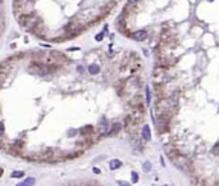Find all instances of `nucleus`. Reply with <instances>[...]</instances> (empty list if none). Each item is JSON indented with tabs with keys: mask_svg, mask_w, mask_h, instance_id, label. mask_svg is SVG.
<instances>
[{
	"mask_svg": "<svg viewBox=\"0 0 219 186\" xmlns=\"http://www.w3.org/2000/svg\"><path fill=\"white\" fill-rule=\"evenodd\" d=\"M24 176V172L23 171H14L12 173V177L13 179H21V177Z\"/></svg>",
	"mask_w": 219,
	"mask_h": 186,
	"instance_id": "10",
	"label": "nucleus"
},
{
	"mask_svg": "<svg viewBox=\"0 0 219 186\" xmlns=\"http://www.w3.org/2000/svg\"><path fill=\"white\" fill-rule=\"evenodd\" d=\"M120 166H122V162H120L119 159H113V160H110V163H109V168H110L112 171L118 169Z\"/></svg>",
	"mask_w": 219,
	"mask_h": 186,
	"instance_id": "6",
	"label": "nucleus"
},
{
	"mask_svg": "<svg viewBox=\"0 0 219 186\" xmlns=\"http://www.w3.org/2000/svg\"><path fill=\"white\" fill-rule=\"evenodd\" d=\"M1 172H3V169H0V176H1Z\"/></svg>",
	"mask_w": 219,
	"mask_h": 186,
	"instance_id": "20",
	"label": "nucleus"
},
{
	"mask_svg": "<svg viewBox=\"0 0 219 186\" xmlns=\"http://www.w3.org/2000/svg\"><path fill=\"white\" fill-rule=\"evenodd\" d=\"M19 3H22V4H24V3H27V1H30V0H18Z\"/></svg>",
	"mask_w": 219,
	"mask_h": 186,
	"instance_id": "19",
	"label": "nucleus"
},
{
	"mask_svg": "<svg viewBox=\"0 0 219 186\" xmlns=\"http://www.w3.org/2000/svg\"><path fill=\"white\" fill-rule=\"evenodd\" d=\"M4 132H5V127H4V125L0 122V135H3Z\"/></svg>",
	"mask_w": 219,
	"mask_h": 186,
	"instance_id": "15",
	"label": "nucleus"
},
{
	"mask_svg": "<svg viewBox=\"0 0 219 186\" xmlns=\"http://www.w3.org/2000/svg\"><path fill=\"white\" fill-rule=\"evenodd\" d=\"M150 100H151V98H150V90H149V87H146V103H147V105L150 104Z\"/></svg>",
	"mask_w": 219,
	"mask_h": 186,
	"instance_id": "12",
	"label": "nucleus"
},
{
	"mask_svg": "<svg viewBox=\"0 0 219 186\" xmlns=\"http://www.w3.org/2000/svg\"><path fill=\"white\" fill-rule=\"evenodd\" d=\"M28 69L31 71L32 73H35V75H41V76L46 75V73L49 72L48 67H45V65H42V64H37V63H35V64H32L31 67L28 68Z\"/></svg>",
	"mask_w": 219,
	"mask_h": 186,
	"instance_id": "1",
	"label": "nucleus"
},
{
	"mask_svg": "<svg viewBox=\"0 0 219 186\" xmlns=\"http://www.w3.org/2000/svg\"><path fill=\"white\" fill-rule=\"evenodd\" d=\"M142 137H144L146 141L151 140V131H150L149 125H145L144 127H142Z\"/></svg>",
	"mask_w": 219,
	"mask_h": 186,
	"instance_id": "4",
	"label": "nucleus"
},
{
	"mask_svg": "<svg viewBox=\"0 0 219 186\" xmlns=\"http://www.w3.org/2000/svg\"><path fill=\"white\" fill-rule=\"evenodd\" d=\"M35 182H36V180H35L34 177H28V179H26L23 182H19V184L15 185V186H34Z\"/></svg>",
	"mask_w": 219,
	"mask_h": 186,
	"instance_id": "5",
	"label": "nucleus"
},
{
	"mask_svg": "<svg viewBox=\"0 0 219 186\" xmlns=\"http://www.w3.org/2000/svg\"><path fill=\"white\" fill-rule=\"evenodd\" d=\"M213 153H214V154H219V144H217L214 146V149H213Z\"/></svg>",
	"mask_w": 219,
	"mask_h": 186,
	"instance_id": "14",
	"label": "nucleus"
},
{
	"mask_svg": "<svg viewBox=\"0 0 219 186\" xmlns=\"http://www.w3.org/2000/svg\"><path fill=\"white\" fill-rule=\"evenodd\" d=\"M117 184H118L119 186H132L131 184H128L127 181H122V180H118V181H117Z\"/></svg>",
	"mask_w": 219,
	"mask_h": 186,
	"instance_id": "13",
	"label": "nucleus"
},
{
	"mask_svg": "<svg viewBox=\"0 0 219 186\" xmlns=\"http://www.w3.org/2000/svg\"><path fill=\"white\" fill-rule=\"evenodd\" d=\"M163 186H168V185H163Z\"/></svg>",
	"mask_w": 219,
	"mask_h": 186,
	"instance_id": "21",
	"label": "nucleus"
},
{
	"mask_svg": "<svg viewBox=\"0 0 219 186\" xmlns=\"http://www.w3.org/2000/svg\"><path fill=\"white\" fill-rule=\"evenodd\" d=\"M94 172H95V173H100V169H99V168H96V167H95V168H94Z\"/></svg>",
	"mask_w": 219,
	"mask_h": 186,
	"instance_id": "18",
	"label": "nucleus"
},
{
	"mask_svg": "<svg viewBox=\"0 0 219 186\" xmlns=\"http://www.w3.org/2000/svg\"><path fill=\"white\" fill-rule=\"evenodd\" d=\"M131 177H132V182H133V184H136V182L138 181V179H140L138 173H137V172H135V171L131 172Z\"/></svg>",
	"mask_w": 219,
	"mask_h": 186,
	"instance_id": "11",
	"label": "nucleus"
},
{
	"mask_svg": "<svg viewBox=\"0 0 219 186\" xmlns=\"http://www.w3.org/2000/svg\"><path fill=\"white\" fill-rule=\"evenodd\" d=\"M137 1H138V0H128V4L132 5V4H135V3H137Z\"/></svg>",
	"mask_w": 219,
	"mask_h": 186,
	"instance_id": "17",
	"label": "nucleus"
},
{
	"mask_svg": "<svg viewBox=\"0 0 219 186\" xmlns=\"http://www.w3.org/2000/svg\"><path fill=\"white\" fill-rule=\"evenodd\" d=\"M151 168H152V166H151V163L149 162V160H146V162L144 163V166H142V169H144V172H150L151 171Z\"/></svg>",
	"mask_w": 219,
	"mask_h": 186,
	"instance_id": "9",
	"label": "nucleus"
},
{
	"mask_svg": "<svg viewBox=\"0 0 219 186\" xmlns=\"http://www.w3.org/2000/svg\"><path fill=\"white\" fill-rule=\"evenodd\" d=\"M146 37H147L146 30H140V31H136L133 34V39L137 40V41H144V40H146Z\"/></svg>",
	"mask_w": 219,
	"mask_h": 186,
	"instance_id": "3",
	"label": "nucleus"
},
{
	"mask_svg": "<svg viewBox=\"0 0 219 186\" xmlns=\"http://www.w3.org/2000/svg\"><path fill=\"white\" fill-rule=\"evenodd\" d=\"M95 39L97 40V41H100V40H103V34H99V35H96V37Z\"/></svg>",
	"mask_w": 219,
	"mask_h": 186,
	"instance_id": "16",
	"label": "nucleus"
},
{
	"mask_svg": "<svg viewBox=\"0 0 219 186\" xmlns=\"http://www.w3.org/2000/svg\"><path fill=\"white\" fill-rule=\"evenodd\" d=\"M99 71H100V68L97 64H91L89 67V72L91 73V75H96V73H99Z\"/></svg>",
	"mask_w": 219,
	"mask_h": 186,
	"instance_id": "8",
	"label": "nucleus"
},
{
	"mask_svg": "<svg viewBox=\"0 0 219 186\" xmlns=\"http://www.w3.org/2000/svg\"><path fill=\"white\" fill-rule=\"evenodd\" d=\"M21 23L23 24V26H26L27 28H32V27L37 23V20L34 17V16H27V17L21 18Z\"/></svg>",
	"mask_w": 219,
	"mask_h": 186,
	"instance_id": "2",
	"label": "nucleus"
},
{
	"mask_svg": "<svg viewBox=\"0 0 219 186\" xmlns=\"http://www.w3.org/2000/svg\"><path fill=\"white\" fill-rule=\"evenodd\" d=\"M99 132L101 135H105V133L109 132V123L108 122H103V123L99 125Z\"/></svg>",
	"mask_w": 219,
	"mask_h": 186,
	"instance_id": "7",
	"label": "nucleus"
}]
</instances>
